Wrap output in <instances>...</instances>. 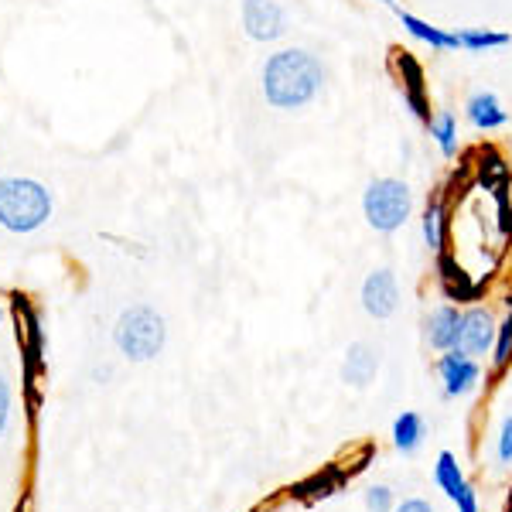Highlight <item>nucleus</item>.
Here are the masks:
<instances>
[{
    "instance_id": "nucleus-11",
    "label": "nucleus",
    "mask_w": 512,
    "mask_h": 512,
    "mask_svg": "<svg viewBox=\"0 0 512 512\" xmlns=\"http://www.w3.org/2000/svg\"><path fill=\"white\" fill-rule=\"evenodd\" d=\"M420 236H424V246L434 256L448 250L451 239V209H448V188H434L431 198L424 205V216H420Z\"/></svg>"
},
{
    "instance_id": "nucleus-24",
    "label": "nucleus",
    "mask_w": 512,
    "mask_h": 512,
    "mask_svg": "<svg viewBox=\"0 0 512 512\" xmlns=\"http://www.w3.org/2000/svg\"><path fill=\"white\" fill-rule=\"evenodd\" d=\"M366 509L369 512H393L396 502H393L390 485H373V489L366 492Z\"/></svg>"
},
{
    "instance_id": "nucleus-5",
    "label": "nucleus",
    "mask_w": 512,
    "mask_h": 512,
    "mask_svg": "<svg viewBox=\"0 0 512 512\" xmlns=\"http://www.w3.org/2000/svg\"><path fill=\"white\" fill-rule=\"evenodd\" d=\"M113 338H117V349L127 355L130 362H151L154 355L164 349L168 328H164V318L154 308L134 304V308H127L117 318Z\"/></svg>"
},
{
    "instance_id": "nucleus-15",
    "label": "nucleus",
    "mask_w": 512,
    "mask_h": 512,
    "mask_svg": "<svg viewBox=\"0 0 512 512\" xmlns=\"http://www.w3.org/2000/svg\"><path fill=\"white\" fill-rule=\"evenodd\" d=\"M458 321H461V311L458 304L444 301L427 315V325H424V335H427V345L434 352H448L454 349V338H458Z\"/></svg>"
},
{
    "instance_id": "nucleus-6",
    "label": "nucleus",
    "mask_w": 512,
    "mask_h": 512,
    "mask_svg": "<svg viewBox=\"0 0 512 512\" xmlns=\"http://www.w3.org/2000/svg\"><path fill=\"white\" fill-rule=\"evenodd\" d=\"M495 332H499V318H495V311L489 308V304H472V308L461 311L454 349L465 352V355H472V359L492 355Z\"/></svg>"
},
{
    "instance_id": "nucleus-19",
    "label": "nucleus",
    "mask_w": 512,
    "mask_h": 512,
    "mask_svg": "<svg viewBox=\"0 0 512 512\" xmlns=\"http://www.w3.org/2000/svg\"><path fill=\"white\" fill-rule=\"evenodd\" d=\"M427 134H431L437 154H441L444 161H454L461 151V134H458V117H454L451 110H437L431 123H427Z\"/></svg>"
},
{
    "instance_id": "nucleus-26",
    "label": "nucleus",
    "mask_w": 512,
    "mask_h": 512,
    "mask_svg": "<svg viewBox=\"0 0 512 512\" xmlns=\"http://www.w3.org/2000/svg\"><path fill=\"white\" fill-rule=\"evenodd\" d=\"M7 424H11V383L0 373V437H4Z\"/></svg>"
},
{
    "instance_id": "nucleus-22",
    "label": "nucleus",
    "mask_w": 512,
    "mask_h": 512,
    "mask_svg": "<svg viewBox=\"0 0 512 512\" xmlns=\"http://www.w3.org/2000/svg\"><path fill=\"white\" fill-rule=\"evenodd\" d=\"M434 482H437V489H441L444 495H448L451 502L458 499V492H461V489H465V472H461L458 458H454L451 451H441V454H437Z\"/></svg>"
},
{
    "instance_id": "nucleus-10",
    "label": "nucleus",
    "mask_w": 512,
    "mask_h": 512,
    "mask_svg": "<svg viewBox=\"0 0 512 512\" xmlns=\"http://www.w3.org/2000/svg\"><path fill=\"white\" fill-rule=\"evenodd\" d=\"M362 311L376 321H386L396 315L400 308V284H396V274L386 267L373 270L366 280H362Z\"/></svg>"
},
{
    "instance_id": "nucleus-13",
    "label": "nucleus",
    "mask_w": 512,
    "mask_h": 512,
    "mask_svg": "<svg viewBox=\"0 0 512 512\" xmlns=\"http://www.w3.org/2000/svg\"><path fill=\"white\" fill-rule=\"evenodd\" d=\"M465 120L478 134H495V130H502L509 123V110L502 106V99L492 89H475L465 99Z\"/></svg>"
},
{
    "instance_id": "nucleus-18",
    "label": "nucleus",
    "mask_w": 512,
    "mask_h": 512,
    "mask_svg": "<svg viewBox=\"0 0 512 512\" xmlns=\"http://www.w3.org/2000/svg\"><path fill=\"white\" fill-rule=\"evenodd\" d=\"M376 369H379V355L373 345L366 342H352L349 352H345V362H342V379L352 386H369L376 379Z\"/></svg>"
},
{
    "instance_id": "nucleus-20",
    "label": "nucleus",
    "mask_w": 512,
    "mask_h": 512,
    "mask_svg": "<svg viewBox=\"0 0 512 512\" xmlns=\"http://www.w3.org/2000/svg\"><path fill=\"white\" fill-rule=\"evenodd\" d=\"M454 35H458L461 52H468V55L495 52V48H506L512 41L509 31H499V28H461V31H454Z\"/></svg>"
},
{
    "instance_id": "nucleus-1",
    "label": "nucleus",
    "mask_w": 512,
    "mask_h": 512,
    "mask_svg": "<svg viewBox=\"0 0 512 512\" xmlns=\"http://www.w3.org/2000/svg\"><path fill=\"white\" fill-rule=\"evenodd\" d=\"M325 79V65L308 48H280V52H274L263 62L260 72V86L267 103L284 113L304 110V106L315 103L321 89H325Z\"/></svg>"
},
{
    "instance_id": "nucleus-3",
    "label": "nucleus",
    "mask_w": 512,
    "mask_h": 512,
    "mask_svg": "<svg viewBox=\"0 0 512 512\" xmlns=\"http://www.w3.org/2000/svg\"><path fill=\"white\" fill-rule=\"evenodd\" d=\"M14 318H18V342L24 359V396H28V420L35 424L41 410V386L38 379L45 376V332H41V311L31 304L28 294L14 291Z\"/></svg>"
},
{
    "instance_id": "nucleus-2",
    "label": "nucleus",
    "mask_w": 512,
    "mask_h": 512,
    "mask_svg": "<svg viewBox=\"0 0 512 512\" xmlns=\"http://www.w3.org/2000/svg\"><path fill=\"white\" fill-rule=\"evenodd\" d=\"M52 219V192L35 178H0V226L7 233H35Z\"/></svg>"
},
{
    "instance_id": "nucleus-9",
    "label": "nucleus",
    "mask_w": 512,
    "mask_h": 512,
    "mask_svg": "<svg viewBox=\"0 0 512 512\" xmlns=\"http://www.w3.org/2000/svg\"><path fill=\"white\" fill-rule=\"evenodd\" d=\"M437 376L444 383V396L454 400V396H465L472 393L478 383H482V366L472 355L458 352V349H448L437 355Z\"/></svg>"
},
{
    "instance_id": "nucleus-14",
    "label": "nucleus",
    "mask_w": 512,
    "mask_h": 512,
    "mask_svg": "<svg viewBox=\"0 0 512 512\" xmlns=\"http://www.w3.org/2000/svg\"><path fill=\"white\" fill-rule=\"evenodd\" d=\"M396 21L403 24V31H407L410 38L420 41V45H427L431 52H461V45H458V35L454 31H444V28H437V24L431 21H424V18H417V14H410V11H396Z\"/></svg>"
},
{
    "instance_id": "nucleus-27",
    "label": "nucleus",
    "mask_w": 512,
    "mask_h": 512,
    "mask_svg": "<svg viewBox=\"0 0 512 512\" xmlns=\"http://www.w3.org/2000/svg\"><path fill=\"white\" fill-rule=\"evenodd\" d=\"M454 506H458V512H478V495H475V489H472L468 482H465V489L458 492Z\"/></svg>"
},
{
    "instance_id": "nucleus-28",
    "label": "nucleus",
    "mask_w": 512,
    "mask_h": 512,
    "mask_svg": "<svg viewBox=\"0 0 512 512\" xmlns=\"http://www.w3.org/2000/svg\"><path fill=\"white\" fill-rule=\"evenodd\" d=\"M393 512H437V509L431 506V502H424V499H403Z\"/></svg>"
},
{
    "instance_id": "nucleus-30",
    "label": "nucleus",
    "mask_w": 512,
    "mask_h": 512,
    "mask_svg": "<svg viewBox=\"0 0 512 512\" xmlns=\"http://www.w3.org/2000/svg\"><path fill=\"white\" fill-rule=\"evenodd\" d=\"M506 158H509V168H512V140L506 144Z\"/></svg>"
},
{
    "instance_id": "nucleus-17",
    "label": "nucleus",
    "mask_w": 512,
    "mask_h": 512,
    "mask_svg": "<svg viewBox=\"0 0 512 512\" xmlns=\"http://www.w3.org/2000/svg\"><path fill=\"white\" fill-rule=\"evenodd\" d=\"M478 164H472L475 175H478V185L485 188V192H495V188H509L512 185V168H509V158L499 151V147L485 144L478 147Z\"/></svg>"
},
{
    "instance_id": "nucleus-23",
    "label": "nucleus",
    "mask_w": 512,
    "mask_h": 512,
    "mask_svg": "<svg viewBox=\"0 0 512 512\" xmlns=\"http://www.w3.org/2000/svg\"><path fill=\"white\" fill-rule=\"evenodd\" d=\"M512 366V294L506 301V318L499 321V332H495L492 345V373L502 376Z\"/></svg>"
},
{
    "instance_id": "nucleus-8",
    "label": "nucleus",
    "mask_w": 512,
    "mask_h": 512,
    "mask_svg": "<svg viewBox=\"0 0 512 512\" xmlns=\"http://www.w3.org/2000/svg\"><path fill=\"white\" fill-rule=\"evenodd\" d=\"M243 31L246 38L270 45L287 35V14L277 0H243Z\"/></svg>"
},
{
    "instance_id": "nucleus-29",
    "label": "nucleus",
    "mask_w": 512,
    "mask_h": 512,
    "mask_svg": "<svg viewBox=\"0 0 512 512\" xmlns=\"http://www.w3.org/2000/svg\"><path fill=\"white\" fill-rule=\"evenodd\" d=\"M379 4H383V7H386V11H393V14H396V11H400V4H396V0H379Z\"/></svg>"
},
{
    "instance_id": "nucleus-25",
    "label": "nucleus",
    "mask_w": 512,
    "mask_h": 512,
    "mask_svg": "<svg viewBox=\"0 0 512 512\" xmlns=\"http://www.w3.org/2000/svg\"><path fill=\"white\" fill-rule=\"evenodd\" d=\"M495 454H499L502 465H512V417L502 420V431H499V444H495Z\"/></svg>"
},
{
    "instance_id": "nucleus-7",
    "label": "nucleus",
    "mask_w": 512,
    "mask_h": 512,
    "mask_svg": "<svg viewBox=\"0 0 512 512\" xmlns=\"http://www.w3.org/2000/svg\"><path fill=\"white\" fill-rule=\"evenodd\" d=\"M393 72H396V79H400L403 103H407V110L427 127L434 113H431V96H427L424 65H420L410 52H403V48H393Z\"/></svg>"
},
{
    "instance_id": "nucleus-4",
    "label": "nucleus",
    "mask_w": 512,
    "mask_h": 512,
    "mask_svg": "<svg viewBox=\"0 0 512 512\" xmlns=\"http://www.w3.org/2000/svg\"><path fill=\"white\" fill-rule=\"evenodd\" d=\"M362 216H366L369 229H376V233H396L414 216V188L393 175L373 178L366 185V192H362Z\"/></svg>"
},
{
    "instance_id": "nucleus-12",
    "label": "nucleus",
    "mask_w": 512,
    "mask_h": 512,
    "mask_svg": "<svg viewBox=\"0 0 512 512\" xmlns=\"http://www.w3.org/2000/svg\"><path fill=\"white\" fill-rule=\"evenodd\" d=\"M437 284H441V291L448 301H478L482 297V280H475V274H468L465 267L458 263V256L454 253H437Z\"/></svg>"
},
{
    "instance_id": "nucleus-31",
    "label": "nucleus",
    "mask_w": 512,
    "mask_h": 512,
    "mask_svg": "<svg viewBox=\"0 0 512 512\" xmlns=\"http://www.w3.org/2000/svg\"><path fill=\"white\" fill-rule=\"evenodd\" d=\"M0 321H4V311H0Z\"/></svg>"
},
{
    "instance_id": "nucleus-21",
    "label": "nucleus",
    "mask_w": 512,
    "mask_h": 512,
    "mask_svg": "<svg viewBox=\"0 0 512 512\" xmlns=\"http://www.w3.org/2000/svg\"><path fill=\"white\" fill-rule=\"evenodd\" d=\"M393 444H396V451L414 454L420 444H424V417L414 414V410H403V414L393 420Z\"/></svg>"
},
{
    "instance_id": "nucleus-16",
    "label": "nucleus",
    "mask_w": 512,
    "mask_h": 512,
    "mask_svg": "<svg viewBox=\"0 0 512 512\" xmlns=\"http://www.w3.org/2000/svg\"><path fill=\"white\" fill-rule=\"evenodd\" d=\"M345 482H349V472H345V468L325 465L321 472L301 478V482H294L291 495H294V499H301V502H318V499H328V495H335Z\"/></svg>"
}]
</instances>
